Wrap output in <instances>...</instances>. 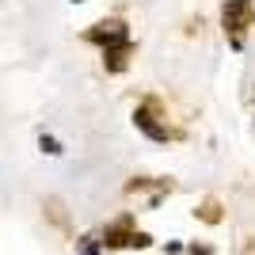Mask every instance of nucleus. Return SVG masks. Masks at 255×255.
<instances>
[{
  "mask_svg": "<svg viewBox=\"0 0 255 255\" xmlns=\"http://www.w3.org/2000/svg\"><path fill=\"white\" fill-rule=\"evenodd\" d=\"M73 4H84V0H73Z\"/></svg>",
  "mask_w": 255,
  "mask_h": 255,
  "instance_id": "10",
  "label": "nucleus"
},
{
  "mask_svg": "<svg viewBox=\"0 0 255 255\" xmlns=\"http://www.w3.org/2000/svg\"><path fill=\"white\" fill-rule=\"evenodd\" d=\"M133 126H137L149 141H156V145H168V141L175 137V129H168L160 122V103L156 99H145V103L133 111Z\"/></svg>",
  "mask_w": 255,
  "mask_h": 255,
  "instance_id": "3",
  "label": "nucleus"
},
{
  "mask_svg": "<svg viewBox=\"0 0 255 255\" xmlns=\"http://www.w3.org/2000/svg\"><path fill=\"white\" fill-rule=\"evenodd\" d=\"M133 236H137V233H133V217H129V213H122V217H118V221H111V225H107V229H103V244L107 248H133Z\"/></svg>",
  "mask_w": 255,
  "mask_h": 255,
  "instance_id": "4",
  "label": "nucleus"
},
{
  "mask_svg": "<svg viewBox=\"0 0 255 255\" xmlns=\"http://www.w3.org/2000/svg\"><path fill=\"white\" fill-rule=\"evenodd\" d=\"M194 213H198L206 225H217L221 221V202H217V198H202V206H198Z\"/></svg>",
  "mask_w": 255,
  "mask_h": 255,
  "instance_id": "6",
  "label": "nucleus"
},
{
  "mask_svg": "<svg viewBox=\"0 0 255 255\" xmlns=\"http://www.w3.org/2000/svg\"><path fill=\"white\" fill-rule=\"evenodd\" d=\"M191 255H213V252L206 244H191Z\"/></svg>",
  "mask_w": 255,
  "mask_h": 255,
  "instance_id": "9",
  "label": "nucleus"
},
{
  "mask_svg": "<svg viewBox=\"0 0 255 255\" xmlns=\"http://www.w3.org/2000/svg\"><path fill=\"white\" fill-rule=\"evenodd\" d=\"M99 244H103L99 236H80V240H76V248H80V255H99Z\"/></svg>",
  "mask_w": 255,
  "mask_h": 255,
  "instance_id": "7",
  "label": "nucleus"
},
{
  "mask_svg": "<svg viewBox=\"0 0 255 255\" xmlns=\"http://www.w3.org/2000/svg\"><path fill=\"white\" fill-rule=\"evenodd\" d=\"M255 23V0H225L221 4V27L233 50H244V31Z\"/></svg>",
  "mask_w": 255,
  "mask_h": 255,
  "instance_id": "1",
  "label": "nucleus"
},
{
  "mask_svg": "<svg viewBox=\"0 0 255 255\" xmlns=\"http://www.w3.org/2000/svg\"><path fill=\"white\" fill-rule=\"evenodd\" d=\"M38 149H42V152H50V156H61V141H57V137H50V133H42V137H38Z\"/></svg>",
  "mask_w": 255,
  "mask_h": 255,
  "instance_id": "8",
  "label": "nucleus"
},
{
  "mask_svg": "<svg viewBox=\"0 0 255 255\" xmlns=\"http://www.w3.org/2000/svg\"><path fill=\"white\" fill-rule=\"evenodd\" d=\"M129 57H133V42L115 46V50L103 53V69H107L111 76H118V73H126V69H129Z\"/></svg>",
  "mask_w": 255,
  "mask_h": 255,
  "instance_id": "5",
  "label": "nucleus"
},
{
  "mask_svg": "<svg viewBox=\"0 0 255 255\" xmlns=\"http://www.w3.org/2000/svg\"><path fill=\"white\" fill-rule=\"evenodd\" d=\"M84 38L92 46H99V50H115V46H126V42H133V38H129V27L122 19H115V15H111V19H99V23H92V27H88L84 31Z\"/></svg>",
  "mask_w": 255,
  "mask_h": 255,
  "instance_id": "2",
  "label": "nucleus"
}]
</instances>
